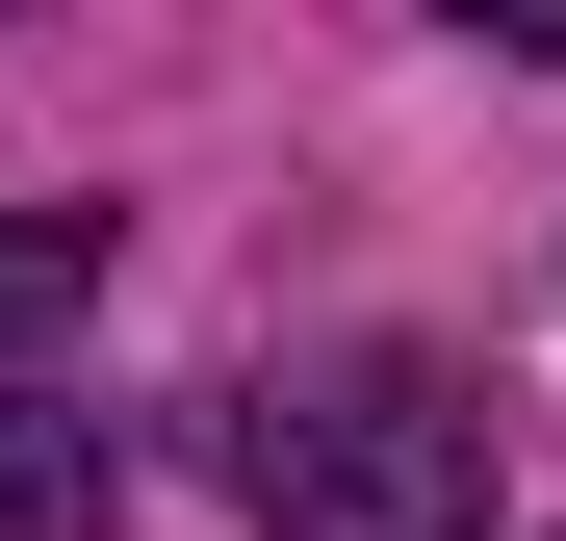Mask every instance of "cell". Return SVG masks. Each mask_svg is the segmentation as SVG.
<instances>
[{"label":"cell","mask_w":566,"mask_h":541,"mask_svg":"<svg viewBox=\"0 0 566 541\" xmlns=\"http://www.w3.org/2000/svg\"><path fill=\"white\" fill-rule=\"evenodd\" d=\"M232 490L258 541H490V387L438 335H310V361H258Z\"/></svg>","instance_id":"1"},{"label":"cell","mask_w":566,"mask_h":541,"mask_svg":"<svg viewBox=\"0 0 566 541\" xmlns=\"http://www.w3.org/2000/svg\"><path fill=\"white\" fill-rule=\"evenodd\" d=\"M104 516H129V465H104V413L0 361V541H104Z\"/></svg>","instance_id":"2"},{"label":"cell","mask_w":566,"mask_h":541,"mask_svg":"<svg viewBox=\"0 0 566 541\" xmlns=\"http://www.w3.org/2000/svg\"><path fill=\"white\" fill-rule=\"evenodd\" d=\"M77 284H104V207H0V335H52Z\"/></svg>","instance_id":"3"}]
</instances>
